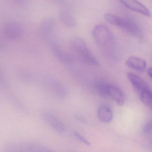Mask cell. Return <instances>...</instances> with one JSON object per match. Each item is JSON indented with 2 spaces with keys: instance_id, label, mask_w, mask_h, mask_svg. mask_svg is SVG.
<instances>
[{
  "instance_id": "6da1fadb",
  "label": "cell",
  "mask_w": 152,
  "mask_h": 152,
  "mask_svg": "<svg viewBox=\"0 0 152 152\" xmlns=\"http://www.w3.org/2000/svg\"><path fill=\"white\" fill-rule=\"evenodd\" d=\"M70 44L72 51L83 63L95 67L99 66L98 61L82 38L73 37L70 41Z\"/></svg>"
},
{
  "instance_id": "7a4b0ae2",
  "label": "cell",
  "mask_w": 152,
  "mask_h": 152,
  "mask_svg": "<svg viewBox=\"0 0 152 152\" xmlns=\"http://www.w3.org/2000/svg\"><path fill=\"white\" fill-rule=\"evenodd\" d=\"M104 17L107 22L121 28L131 36L136 37L142 36V31L140 27L131 20L110 13L105 14Z\"/></svg>"
},
{
  "instance_id": "3957f363",
  "label": "cell",
  "mask_w": 152,
  "mask_h": 152,
  "mask_svg": "<svg viewBox=\"0 0 152 152\" xmlns=\"http://www.w3.org/2000/svg\"><path fill=\"white\" fill-rule=\"evenodd\" d=\"M92 35L98 46L102 49L110 47L114 42L113 37L109 28L104 25L99 24L92 31Z\"/></svg>"
},
{
  "instance_id": "277c9868",
  "label": "cell",
  "mask_w": 152,
  "mask_h": 152,
  "mask_svg": "<svg viewBox=\"0 0 152 152\" xmlns=\"http://www.w3.org/2000/svg\"><path fill=\"white\" fill-rule=\"evenodd\" d=\"M3 34L5 38L8 40H18L23 35V28L21 24L18 22H8L4 25Z\"/></svg>"
},
{
  "instance_id": "5b68a950",
  "label": "cell",
  "mask_w": 152,
  "mask_h": 152,
  "mask_svg": "<svg viewBox=\"0 0 152 152\" xmlns=\"http://www.w3.org/2000/svg\"><path fill=\"white\" fill-rule=\"evenodd\" d=\"M50 48L55 57L61 63L66 65H70L73 62L72 57L68 52L64 50L60 45L53 39L50 41Z\"/></svg>"
},
{
  "instance_id": "8992f818",
  "label": "cell",
  "mask_w": 152,
  "mask_h": 152,
  "mask_svg": "<svg viewBox=\"0 0 152 152\" xmlns=\"http://www.w3.org/2000/svg\"><path fill=\"white\" fill-rule=\"evenodd\" d=\"M42 119L51 128L59 133H64L65 131V127L60 119L53 113L45 112L42 115Z\"/></svg>"
},
{
  "instance_id": "52a82bcc",
  "label": "cell",
  "mask_w": 152,
  "mask_h": 152,
  "mask_svg": "<svg viewBox=\"0 0 152 152\" xmlns=\"http://www.w3.org/2000/svg\"><path fill=\"white\" fill-rule=\"evenodd\" d=\"M56 22L53 18H47L42 23L40 28L42 37L46 40L50 41L53 39Z\"/></svg>"
},
{
  "instance_id": "ba28073f",
  "label": "cell",
  "mask_w": 152,
  "mask_h": 152,
  "mask_svg": "<svg viewBox=\"0 0 152 152\" xmlns=\"http://www.w3.org/2000/svg\"><path fill=\"white\" fill-rule=\"evenodd\" d=\"M121 3L129 9L134 12L141 14L143 15L149 17L151 13L149 10L137 0H119Z\"/></svg>"
},
{
  "instance_id": "9c48e42d",
  "label": "cell",
  "mask_w": 152,
  "mask_h": 152,
  "mask_svg": "<svg viewBox=\"0 0 152 152\" xmlns=\"http://www.w3.org/2000/svg\"><path fill=\"white\" fill-rule=\"evenodd\" d=\"M47 87L56 96L59 98L65 97L66 94L65 88L60 82L52 79H48L45 80Z\"/></svg>"
},
{
  "instance_id": "30bf717a",
  "label": "cell",
  "mask_w": 152,
  "mask_h": 152,
  "mask_svg": "<svg viewBox=\"0 0 152 152\" xmlns=\"http://www.w3.org/2000/svg\"><path fill=\"white\" fill-rule=\"evenodd\" d=\"M127 77L139 95L142 91L149 88L148 84L138 75L132 73H128Z\"/></svg>"
},
{
  "instance_id": "8fae6325",
  "label": "cell",
  "mask_w": 152,
  "mask_h": 152,
  "mask_svg": "<svg viewBox=\"0 0 152 152\" xmlns=\"http://www.w3.org/2000/svg\"><path fill=\"white\" fill-rule=\"evenodd\" d=\"M108 96L119 105L122 106L124 104L125 95L122 91L118 87L109 84Z\"/></svg>"
},
{
  "instance_id": "7c38bea8",
  "label": "cell",
  "mask_w": 152,
  "mask_h": 152,
  "mask_svg": "<svg viewBox=\"0 0 152 152\" xmlns=\"http://www.w3.org/2000/svg\"><path fill=\"white\" fill-rule=\"evenodd\" d=\"M62 23L67 28H73L76 25V21L74 17L66 9L60 10L58 15Z\"/></svg>"
},
{
  "instance_id": "4fadbf2b",
  "label": "cell",
  "mask_w": 152,
  "mask_h": 152,
  "mask_svg": "<svg viewBox=\"0 0 152 152\" xmlns=\"http://www.w3.org/2000/svg\"><path fill=\"white\" fill-rule=\"evenodd\" d=\"M146 62L144 59L137 57L129 58L126 62V65L138 72H143L146 67Z\"/></svg>"
},
{
  "instance_id": "5bb4252c",
  "label": "cell",
  "mask_w": 152,
  "mask_h": 152,
  "mask_svg": "<svg viewBox=\"0 0 152 152\" xmlns=\"http://www.w3.org/2000/svg\"><path fill=\"white\" fill-rule=\"evenodd\" d=\"M97 116L99 121L104 123H109L113 119V111L109 107L102 105L99 107L97 111Z\"/></svg>"
},
{
  "instance_id": "9a60e30c",
  "label": "cell",
  "mask_w": 152,
  "mask_h": 152,
  "mask_svg": "<svg viewBox=\"0 0 152 152\" xmlns=\"http://www.w3.org/2000/svg\"><path fill=\"white\" fill-rule=\"evenodd\" d=\"M109 84L101 80H96L93 84V88L97 94L101 97L106 98L108 96V88Z\"/></svg>"
},
{
  "instance_id": "2e32d148",
  "label": "cell",
  "mask_w": 152,
  "mask_h": 152,
  "mask_svg": "<svg viewBox=\"0 0 152 152\" xmlns=\"http://www.w3.org/2000/svg\"><path fill=\"white\" fill-rule=\"evenodd\" d=\"M141 102L149 107H152V91L150 88L142 91L139 95Z\"/></svg>"
},
{
  "instance_id": "e0dca14e",
  "label": "cell",
  "mask_w": 152,
  "mask_h": 152,
  "mask_svg": "<svg viewBox=\"0 0 152 152\" xmlns=\"http://www.w3.org/2000/svg\"><path fill=\"white\" fill-rule=\"evenodd\" d=\"M74 136L75 137L76 139L79 141H80L81 143H83L86 145H90L91 144L89 140L86 138L84 136L77 132H75L73 133Z\"/></svg>"
},
{
  "instance_id": "ac0fdd59",
  "label": "cell",
  "mask_w": 152,
  "mask_h": 152,
  "mask_svg": "<svg viewBox=\"0 0 152 152\" xmlns=\"http://www.w3.org/2000/svg\"><path fill=\"white\" fill-rule=\"evenodd\" d=\"M143 132L146 135L152 134V121L148 122L143 127Z\"/></svg>"
},
{
  "instance_id": "d6986e66",
  "label": "cell",
  "mask_w": 152,
  "mask_h": 152,
  "mask_svg": "<svg viewBox=\"0 0 152 152\" xmlns=\"http://www.w3.org/2000/svg\"><path fill=\"white\" fill-rule=\"evenodd\" d=\"M54 3L60 6H64L66 5V0H52Z\"/></svg>"
},
{
  "instance_id": "ffe728a7",
  "label": "cell",
  "mask_w": 152,
  "mask_h": 152,
  "mask_svg": "<svg viewBox=\"0 0 152 152\" xmlns=\"http://www.w3.org/2000/svg\"><path fill=\"white\" fill-rule=\"evenodd\" d=\"M15 3L18 4H22L24 2L25 0H12Z\"/></svg>"
},
{
  "instance_id": "44dd1931",
  "label": "cell",
  "mask_w": 152,
  "mask_h": 152,
  "mask_svg": "<svg viewBox=\"0 0 152 152\" xmlns=\"http://www.w3.org/2000/svg\"><path fill=\"white\" fill-rule=\"evenodd\" d=\"M147 73L148 76L152 79V68H149L148 70Z\"/></svg>"
}]
</instances>
